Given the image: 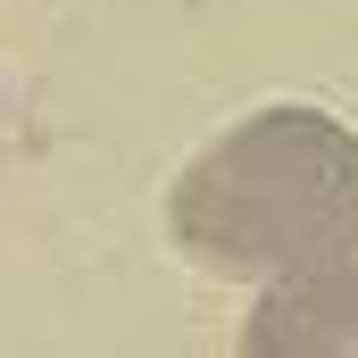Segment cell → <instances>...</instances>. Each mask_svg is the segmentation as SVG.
Masks as SVG:
<instances>
[{
    "label": "cell",
    "instance_id": "cell-1",
    "mask_svg": "<svg viewBox=\"0 0 358 358\" xmlns=\"http://www.w3.org/2000/svg\"><path fill=\"white\" fill-rule=\"evenodd\" d=\"M167 225L208 275H300L358 250V134L325 108H259L167 192Z\"/></svg>",
    "mask_w": 358,
    "mask_h": 358
},
{
    "label": "cell",
    "instance_id": "cell-2",
    "mask_svg": "<svg viewBox=\"0 0 358 358\" xmlns=\"http://www.w3.org/2000/svg\"><path fill=\"white\" fill-rule=\"evenodd\" d=\"M242 350L250 358H275V350H300V358L358 350V250L325 259V267H300V275H275L267 300H259L250 325H242Z\"/></svg>",
    "mask_w": 358,
    "mask_h": 358
}]
</instances>
